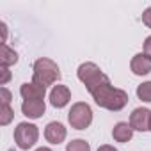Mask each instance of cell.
Wrapping results in <instances>:
<instances>
[{"mask_svg":"<svg viewBox=\"0 0 151 151\" xmlns=\"http://www.w3.org/2000/svg\"><path fill=\"white\" fill-rule=\"evenodd\" d=\"M78 80L86 86L94 103L105 110L119 112L128 105V93L112 86L110 78L94 62H82L77 69Z\"/></svg>","mask_w":151,"mask_h":151,"instance_id":"cell-1","label":"cell"},{"mask_svg":"<svg viewBox=\"0 0 151 151\" xmlns=\"http://www.w3.org/2000/svg\"><path fill=\"white\" fill-rule=\"evenodd\" d=\"M59 80H60V69L55 60H52L48 57H41L34 62V66H32V82L34 84L48 87Z\"/></svg>","mask_w":151,"mask_h":151,"instance_id":"cell-2","label":"cell"},{"mask_svg":"<svg viewBox=\"0 0 151 151\" xmlns=\"http://www.w3.org/2000/svg\"><path fill=\"white\" fill-rule=\"evenodd\" d=\"M68 121L71 128L75 130H86L93 123V109L86 101H77L73 103L69 112H68Z\"/></svg>","mask_w":151,"mask_h":151,"instance_id":"cell-3","label":"cell"},{"mask_svg":"<svg viewBox=\"0 0 151 151\" xmlns=\"http://www.w3.org/2000/svg\"><path fill=\"white\" fill-rule=\"evenodd\" d=\"M39 139V128L32 123H18L14 128V142L20 149H30Z\"/></svg>","mask_w":151,"mask_h":151,"instance_id":"cell-4","label":"cell"},{"mask_svg":"<svg viewBox=\"0 0 151 151\" xmlns=\"http://www.w3.org/2000/svg\"><path fill=\"white\" fill-rule=\"evenodd\" d=\"M149 117L151 110L146 107H139L130 114V126L133 132H149Z\"/></svg>","mask_w":151,"mask_h":151,"instance_id":"cell-5","label":"cell"},{"mask_svg":"<svg viewBox=\"0 0 151 151\" xmlns=\"http://www.w3.org/2000/svg\"><path fill=\"white\" fill-rule=\"evenodd\" d=\"M66 135H68V130H66V126H64L62 123H59V121H52V123H48L46 128H45V139H46L50 144L59 146L60 142H64Z\"/></svg>","mask_w":151,"mask_h":151,"instance_id":"cell-6","label":"cell"},{"mask_svg":"<svg viewBox=\"0 0 151 151\" xmlns=\"http://www.w3.org/2000/svg\"><path fill=\"white\" fill-rule=\"evenodd\" d=\"M130 69H132L133 75H137V77H144V75L151 73V57L146 55L144 52L142 53H135L132 57Z\"/></svg>","mask_w":151,"mask_h":151,"instance_id":"cell-7","label":"cell"},{"mask_svg":"<svg viewBox=\"0 0 151 151\" xmlns=\"http://www.w3.org/2000/svg\"><path fill=\"white\" fill-rule=\"evenodd\" d=\"M71 100V91L66 86H53L50 91V103L55 109H64Z\"/></svg>","mask_w":151,"mask_h":151,"instance_id":"cell-8","label":"cell"},{"mask_svg":"<svg viewBox=\"0 0 151 151\" xmlns=\"http://www.w3.org/2000/svg\"><path fill=\"white\" fill-rule=\"evenodd\" d=\"M46 110L45 100H23L22 103V112L29 119H39Z\"/></svg>","mask_w":151,"mask_h":151,"instance_id":"cell-9","label":"cell"},{"mask_svg":"<svg viewBox=\"0 0 151 151\" xmlns=\"http://www.w3.org/2000/svg\"><path fill=\"white\" fill-rule=\"evenodd\" d=\"M20 94H22L23 100H45L46 87L37 86V84H34V82H25V84H22V87H20Z\"/></svg>","mask_w":151,"mask_h":151,"instance_id":"cell-10","label":"cell"},{"mask_svg":"<svg viewBox=\"0 0 151 151\" xmlns=\"http://www.w3.org/2000/svg\"><path fill=\"white\" fill-rule=\"evenodd\" d=\"M112 137L116 142H130L132 137H133V128L130 126V123H124V121H119L114 130H112Z\"/></svg>","mask_w":151,"mask_h":151,"instance_id":"cell-11","label":"cell"},{"mask_svg":"<svg viewBox=\"0 0 151 151\" xmlns=\"http://www.w3.org/2000/svg\"><path fill=\"white\" fill-rule=\"evenodd\" d=\"M16 62H18V53L9 45H2V55H0V64H2V68H9Z\"/></svg>","mask_w":151,"mask_h":151,"instance_id":"cell-12","label":"cell"},{"mask_svg":"<svg viewBox=\"0 0 151 151\" xmlns=\"http://www.w3.org/2000/svg\"><path fill=\"white\" fill-rule=\"evenodd\" d=\"M137 98L142 100V101H146V103H151V80L142 82L137 87Z\"/></svg>","mask_w":151,"mask_h":151,"instance_id":"cell-13","label":"cell"},{"mask_svg":"<svg viewBox=\"0 0 151 151\" xmlns=\"http://www.w3.org/2000/svg\"><path fill=\"white\" fill-rule=\"evenodd\" d=\"M66 151H91V146L84 139H73L71 142H68Z\"/></svg>","mask_w":151,"mask_h":151,"instance_id":"cell-14","label":"cell"},{"mask_svg":"<svg viewBox=\"0 0 151 151\" xmlns=\"http://www.w3.org/2000/svg\"><path fill=\"white\" fill-rule=\"evenodd\" d=\"M13 117H14V110L11 109V105H2V119H0V124L7 126Z\"/></svg>","mask_w":151,"mask_h":151,"instance_id":"cell-15","label":"cell"},{"mask_svg":"<svg viewBox=\"0 0 151 151\" xmlns=\"http://www.w3.org/2000/svg\"><path fill=\"white\" fill-rule=\"evenodd\" d=\"M0 93H2V105H11V91L7 87H2L0 89Z\"/></svg>","mask_w":151,"mask_h":151,"instance_id":"cell-16","label":"cell"},{"mask_svg":"<svg viewBox=\"0 0 151 151\" xmlns=\"http://www.w3.org/2000/svg\"><path fill=\"white\" fill-rule=\"evenodd\" d=\"M142 23H144L147 29H151V6L142 13Z\"/></svg>","mask_w":151,"mask_h":151,"instance_id":"cell-17","label":"cell"},{"mask_svg":"<svg viewBox=\"0 0 151 151\" xmlns=\"http://www.w3.org/2000/svg\"><path fill=\"white\" fill-rule=\"evenodd\" d=\"M0 71H2V78H0V86H6V84L11 80V71H9V68H2Z\"/></svg>","mask_w":151,"mask_h":151,"instance_id":"cell-18","label":"cell"},{"mask_svg":"<svg viewBox=\"0 0 151 151\" xmlns=\"http://www.w3.org/2000/svg\"><path fill=\"white\" fill-rule=\"evenodd\" d=\"M144 53L151 57V36H147V37L144 39Z\"/></svg>","mask_w":151,"mask_h":151,"instance_id":"cell-19","label":"cell"},{"mask_svg":"<svg viewBox=\"0 0 151 151\" xmlns=\"http://www.w3.org/2000/svg\"><path fill=\"white\" fill-rule=\"evenodd\" d=\"M96 151H117L114 146H110V144H103V146H100Z\"/></svg>","mask_w":151,"mask_h":151,"instance_id":"cell-20","label":"cell"},{"mask_svg":"<svg viewBox=\"0 0 151 151\" xmlns=\"http://www.w3.org/2000/svg\"><path fill=\"white\" fill-rule=\"evenodd\" d=\"M2 27V45H6V37H7V25L6 23H0Z\"/></svg>","mask_w":151,"mask_h":151,"instance_id":"cell-21","label":"cell"},{"mask_svg":"<svg viewBox=\"0 0 151 151\" xmlns=\"http://www.w3.org/2000/svg\"><path fill=\"white\" fill-rule=\"evenodd\" d=\"M36 151H52V149H50V147H45V146H43V147H37Z\"/></svg>","mask_w":151,"mask_h":151,"instance_id":"cell-22","label":"cell"},{"mask_svg":"<svg viewBox=\"0 0 151 151\" xmlns=\"http://www.w3.org/2000/svg\"><path fill=\"white\" fill-rule=\"evenodd\" d=\"M149 132H151V117H149Z\"/></svg>","mask_w":151,"mask_h":151,"instance_id":"cell-23","label":"cell"}]
</instances>
